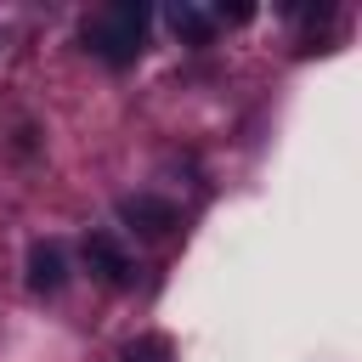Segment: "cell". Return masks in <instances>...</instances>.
<instances>
[{
	"mask_svg": "<svg viewBox=\"0 0 362 362\" xmlns=\"http://www.w3.org/2000/svg\"><path fill=\"white\" fill-rule=\"evenodd\" d=\"M147 23H153V11H147L141 0H113V6H102V11L85 23V45H90L107 68H130V62L141 57V45H147Z\"/></svg>",
	"mask_w": 362,
	"mask_h": 362,
	"instance_id": "obj_1",
	"label": "cell"
},
{
	"mask_svg": "<svg viewBox=\"0 0 362 362\" xmlns=\"http://www.w3.org/2000/svg\"><path fill=\"white\" fill-rule=\"evenodd\" d=\"M170 356H175V351H170V339H164V334H141L136 345H124V356H119V362H170Z\"/></svg>",
	"mask_w": 362,
	"mask_h": 362,
	"instance_id": "obj_6",
	"label": "cell"
},
{
	"mask_svg": "<svg viewBox=\"0 0 362 362\" xmlns=\"http://www.w3.org/2000/svg\"><path fill=\"white\" fill-rule=\"evenodd\" d=\"M23 283H28V294H62V283H68V260H62V249L57 243H28V260H23Z\"/></svg>",
	"mask_w": 362,
	"mask_h": 362,
	"instance_id": "obj_4",
	"label": "cell"
},
{
	"mask_svg": "<svg viewBox=\"0 0 362 362\" xmlns=\"http://www.w3.org/2000/svg\"><path fill=\"white\" fill-rule=\"evenodd\" d=\"M119 221L130 232H141V238H164L175 226V204L153 198V192H130V198H119Z\"/></svg>",
	"mask_w": 362,
	"mask_h": 362,
	"instance_id": "obj_3",
	"label": "cell"
},
{
	"mask_svg": "<svg viewBox=\"0 0 362 362\" xmlns=\"http://www.w3.org/2000/svg\"><path fill=\"white\" fill-rule=\"evenodd\" d=\"M164 23H170L187 45H209V34H215V17H209V11H198V6H187V0H181V6H170V11H164Z\"/></svg>",
	"mask_w": 362,
	"mask_h": 362,
	"instance_id": "obj_5",
	"label": "cell"
},
{
	"mask_svg": "<svg viewBox=\"0 0 362 362\" xmlns=\"http://www.w3.org/2000/svg\"><path fill=\"white\" fill-rule=\"evenodd\" d=\"M85 266H90V277L96 283H107V288H124L130 283V249L113 238V232H85Z\"/></svg>",
	"mask_w": 362,
	"mask_h": 362,
	"instance_id": "obj_2",
	"label": "cell"
}]
</instances>
